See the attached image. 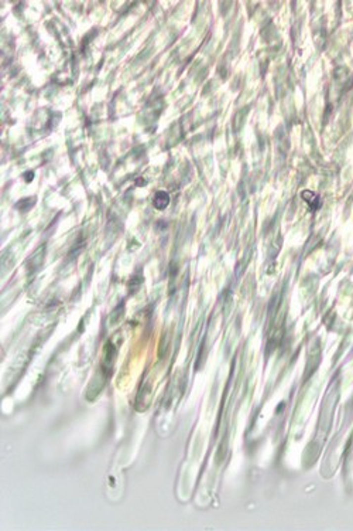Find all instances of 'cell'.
Listing matches in <instances>:
<instances>
[{
    "label": "cell",
    "instance_id": "cell-1",
    "mask_svg": "<svg viewBox=\"0 0 353 531\" xmlns=\"http://www.w3.org/2000/svg\"><path fill=\"white\" fill-rule=\"evenodd\" d=\"M153 204L157 210H164L170 204V196L166 191H157L156 196H154V200H153Z\"/></svg>",
    "mask_w": 353,
    "mask_h": 531
}]
</instances>
